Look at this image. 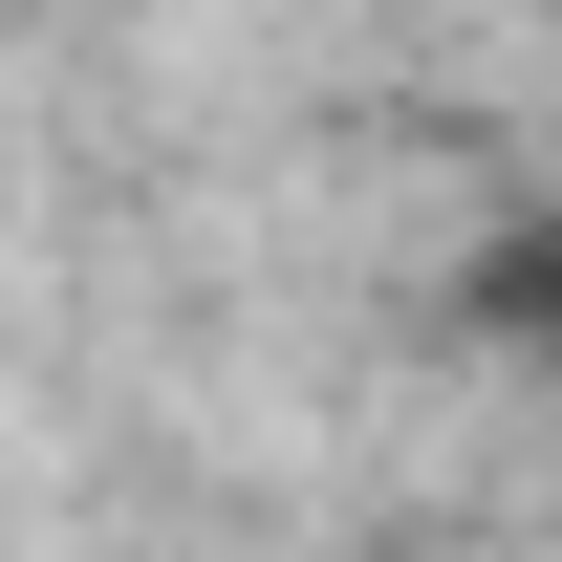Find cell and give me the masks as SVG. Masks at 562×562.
Returning a JSON list of instances; mask_svg holds the SVG:
<instances>
[{
    "label": "cell",
    "instance_id": "1",
    "mask_svg": "<svg viewBox=\"0 0 562 562\" xmlns=\"http://www.w3.org/2000/svg\"><path fill=\"white\" fill-rule=\"evenodd\" d=\"M476 325H497V347H541V368H562V216H519V238L476 260Z\"/></svg>",
    "mask_w": 562,
    "mask_h": 562
}]
</instances>
